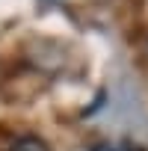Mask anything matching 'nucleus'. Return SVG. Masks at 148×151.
Returning a JSON list of instances; mask_svg holds the SVG:
<instances>
[{"instance_id":"nucleus-1","label":"nucleus","mask_w":148,"mask_h":151,"mask_svg":"<svg viewBox=\"0 0 148 151\" xmlns=\"http://www.w3.org/2000/svg\"><path fill=\"white\" fill-rule=\"evenodd\" d=\"M9 151H47V145H45V139H42V136L27 133V136H18V139L9 145Z\"/></svg>"},{"instance_id":"nucleus-2","label":"nucleus","mask_w":148,"mask_h":151,"mask_svg":"<svg viewBox=\"0 0 148 151\" xmlns=\"http://www.w3.org/2000/svg\"><path fill=\"white\" fill-rule=\"evenodd\" d=\"M89 151H142V148H136L133 142H98Z\"/></svg>"}]
</instances>
